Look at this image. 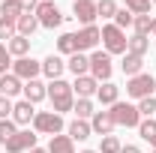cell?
<instances>
[{
    "mask_svg": "<svg viewBox=\"0 0 156 153\" xmlns=\"http://www.w3.org/2000/svg\"><path fill=\"white\" fill-rule=\"evenodd\" d=\"M48 99H51V105H54L57 114L72 111V105H75V99H72V84H66L63 78H54V81L48 84Z\"/></svg>",
    "mask_w": 156,
    "mask_h": 153,
    "instance_id": "cell-1",
    "label": "cell"
},
{
    "mask_svg": "<svg viewBox=\"0 0 156 153\" xmlns=\"http://www.w3.org/2000/svg\"><path fill=\"white\" fill-rule=\"evenodd\" d=\"M126 33L117 27V24H105L102 27V45H105V51L108 54H126Z\"/></svg>",
    "mask_w": 156,
    "mask_h": 153,
    "instance_id": "cell-2",
    "label": "cell"
},
{
    "mask_svg": "<svg viewBox=\"0 0 156 153\" xmlns=\"http://www.w3.org/2000/svg\"><path fill=\"white\" fill-rule=\"evenodd\" d=\"M156 90V78L150 72H141V75H132L126 81V93L132 96V99H144V96H153Z\"/></svg>",
    "mask_w": 156,
    "mask_h": 153,
    "instance_id": "cell-3",
    "label": "cell"
},
{
    "mask_svg": "<svg viewBox=\"0 0 156 153\" xmlns=\"http://www.w3.org/2000/svg\"><path fill=\"white\" fill-rule=\"evenodd\" d=\"M33 129H36L39 135H57L60 129H63V117H60L57 111H36Z\"/></svg>",
    "mask_w": 156,
    "mask_h": 153,
    "instance_id": "cell-4",
    "label": "cell"
},
{
    "mask_svg": "<svg viewBox=\"0 0 156 153\" xmlns=\"http://www.w3.org/2000/svg\"><path fill=\"white\" fill-rule=\"evenodd\" d=\"M111 117H114V123H117V126H138V123H141L138 105L120 102V99H117L114 105H111Z\"/></svg>",
    "mask_w": 156,
    "mask_h": 153,
    "instance_id": "cell-5",
    "label": "cell"
},
{
    "mask_svg": "<svg viewBox=\"0 0 156 153\" xmlns=\"http://www.w3.org/2000/svg\"><path fill=\"white\" fill-rule=\"evenodd\" d=\"M111 69H114V66H111V54H108V51H93V54H90V75L96 78L99 84L111 78Z\"/></svg>",
    "mask_w": 156,
    "mask_h": 153,
    "instance_id": "cell-6",
    "label": "cell"
},
{
    "mask_svg": "<svg viewBox=\"0 0 156 153\" xmlns=\"http://www.w3.org/2000/svg\"><path fill=\"white\" fill-rule=\"evenodd\" d=\"M36 18H39V27H48V30H54L63 24V15H60V9L51 3V0H42L36 9Z\"/></svg>",
    "mask_w": 156,
    "mask_h": 153,
    "instance_id": "cell-7",
    "label": "cell"
},
{
    "mask_svg": "<svg viewBox=\"0 0 156 153\" xmlns=\"http://www.w3.org/2000/svg\"><path fill=\"white\" fill-rule=\"evenodd\" d=\"M3 147H6V153H30L33 147H36V132H30V129L15 132Z\"/></svg>",
    "mask_w": 156,
    "mask_h": 153,
    "instance_id": "cell-8",
    "label": "cell"
},
{
    "mask_svg": "<svg viewBox=\"0 0 156 153\" xmlns=\"http://www.w3.org/2000/svg\"><path fill=\"white\" fill-rule=\"evenodd\" d=\"M39 72H42V63H36L33 57H18L15 63H12V75L24 78V81H33Z\"/></svg>",
    "mask_w": 156,
    "mask_h": 153,
    "instance_id": "cell-9",
    "label": "cell"
},
{
    "mask_svg": "<svg viewBox=\"0 0 156 153\" xmlns=\"http://www.w3.org/2000/svg\"><path fill=\"white\" fill-rule=\"evenodd\" d=\"M75 42H78V51H90V48H96L102 42V30L96 24H90V27H84V30L75 33Z\"/></svg>",
    "mask_w": 156,
    "mask_h": 153,
    "instance_id": "cell-10",
    "label": "cell"
},
{
    "mask_svg": "<svg viewBox=\"0 0 156 153\" xmlns=\"http://www.w3.org/2000/svg\"><path fill=\"white\" fill-rule=\"evenodd\" d=\"M72 12H75V18L81 21L84 27H90L93 18H99V15H96V3H93V0H75V3H72Z\"/></svg>",
    "mask_w": 156,
    "mask_h": 153,
    "instance_id": "cell-11",
    "label": "cell"
},
{
    "mask_svg": "<svg viewBox=\"0 0 156 153\" xmlns=\"http://www.w3.org/2000/svg\"><path fill=\"white\" fill-rule=\"evenodd\" d=\"M114 117H111V111H96V114L90 117V129L96 135H111L114 132Z\"/></svg>",
    "mask_w": 156,
    "mask_h": 153,
    "instance_id": "cell-12",
    "label": "cell"
},
{
    "mask_svg": "<svg viewBox=\"0 0 156 153\" xmlns=\"http://www.w3.org/2000/svg\"><path fill=\"white\" fill-rule=\"evenodd\" d=\"M72 90L78 93V99H90V96H96L99 81H96L93 75H78V78H75V84H72Z\"/></svg>",
    "mask_w": 156,
    "mask_h": 153,
    "instance_id": "cell-13",
    "label": "cell"
},
{
    "mask_svg": "<svg viewBox=\"0 0 156 153\" xmlns=\"http://www.w3.org/2000/svg\"><path fill=\"white\" fill-rule=\"evenodd\" d=\"M45 96H48V87H45V84H42L39 78H33V81H27V84H24V99H27L30 105L42 102Z\"/></svg>",
    "mask_w": 156,
    "mask_h": 153,
    "instance_id": "cell-14",
    "label": "cell"
},
{
    "mask_svg": "<svg viewBox=\"0 0 156 153\" xmlns=\"http://www.w3.org/2000/svg\"><path fill=\"white\" fill-rule=\"evenodd\" d=\"M66 66H69V72H72L75 78H78V75H90V57H87L84 51H75V54L69 57Z\"/></svg>",
    "mask_w": 156,
    "mask_h": 153,
    "instance_id": "cell-15",
    "label": "cell"
},
{
    "mask_svg": "<svg viewBox=\"0 0 156 153\" xmlns=\"http://www.w3.org/2000/svg\"><path fill=\"white\" fill-rule=\"evenodd\" d=\"M24 90V84H21V78H15L12 72H6V75H0V96H12L15 93H21Z\"/></svg>",
    "mask_w": 156,
    "mask_h": 153,
    "instance_id": "cell-16",
    "label": "cell"
},
{
    "mask_svg": "<svg viewBox=\"0 0 156 153\" xmlns=\"http://www.w3.org/2000/svg\"><path fill=\"white\" fill-rule=\"evenodd\" d=\"M39 27V18H36V12H24L18 21H15V30H18V36H33V30Z\"/></svg>",
    "mask_w": 156,
    "mask_h": 153,
    "instance_id": "cell-17",
    "label": "cell"
},
{
    "mask_svg": "<svg viewBox=\"0 0 156 153\" xmlns=\"http://www.w3.org/2000/svg\"><path fill=\"white\" fill-rule=\"evenodd\" d=\"M96 99L102 102V105H114L117 99H120V87L117 84H111V81H102L96 90Z\"/></svg>",
    "mask_w": 156,
    "mask_h": 153,
    "instance_id": "cell-18",
    "label": "cell"
},
{
    "mask_svg": "<svg viewBox=\"0 0 156 153\" xmlns=\"http://www.w3.org/2000/svg\"><path fill=\"white\" fill-rule=\"evenodd\" d=\"M63 69H66V63H63L57 54H48V57L42 60V72L51 78V81H54V78H60V72H63Z\"/></svg>",
    "mask_w": 156,
    "mask_h": 153,
    "instance_id": "cell-19",
    "label": "cell"
},
{
    "mask_svg": "<svg viewBox=\"0 0 156 153\" xmlns=\"http://www.w3.org/2000/svg\"><path fill=\"white\" fill-rule=\"evenodd\" d=\"M48 153H75V144H72L69 135H51Z\"/></svg>",
    "mask_w": 156,
    "mask_h": 153,
    "instance_id": "cell-20",
    "label": "cell"
},
{
    "mask_svg": "<svg viewBox=\"0 0 156 153\" xmlns=\"http://www.w3.org/2000/svg\"><path fill=\"white\" fill-rule=\"evenodd\" d=\"M21 15H24V9H21L18 0H3V3H0V18H6V21H18Z\"/></svg>",
    "mask_w": 156,
    "mask_h": 153,
    "instance_id": "cell-21",
    "label": "cell"
},
{
    "mask_svg": "<svg viewBox=\"0 0 156 153\" xmlns=\"http://www.w3.org/2000/svg\"><path fill=\"white\" fill-rule=\"evenodd\" d=\"M6 48H9V54H15V57H27V51H30V39L15 33V36L6 42Z\"/></svg>",
    "mask_w": 156,
    "mask_h": 153,
    "instance_id": "cell-22",
    "label": "cell"
},
{
    "mask_svg": "<svg viewBox=\"0 0 156 153\" xmlns=\"http://www.w3.org/2000/svg\"><path fill=\"white\" fill-rule=\"evenodd\" d=\"M120 69L126 72V75H141V69H144V57H135V54H123V63H120Z\"/></svg>",
    "mask_w": 156,
    "mask_h": 153,
    "instance_id": "cell-23",
    "label": "cell"
},
{
    "mask_svg": "<svg viewBox=\"0 0 156 153\" xmlns=\"http://www.w3.org/2000/svg\"><path fill=\"white\" fill-rule=\"evenodd\" d=\"M33 117H36V111H33V105H30L27 99H24V102H18V105L12 108V120H15V123H30Z\"/></svg>",
    "mask_w": 156,
    "mask_h": 153,
    "instance_id": "cell-24",
    "label": "cell"
},
{
    "mask_svg": "<svg viewBox=\"0 0 156 153\" xmlns=\"http://www.w3.org/2000/svg\"><path fill=\"white\" fill-rule=\"evenodd\" d=\"M90 132H93V129H90V123H87V120H72V123H69V138H72V141H84V138H90Z\"/></svg>",
    "mask_w": 156,
    "mask_h": 153,
    "instance_id": "cell-25",
    "label": "cell"
},
{
    "mask_svg": "<svg viewBox=\"0 0 156 153\" xmlns=\"http://www.w3.org/2000/svg\"><path fill=\"white\" fill-rule=\"evenodd\" d=\"M147 48H150L147 36H138V33L126 42V54H135V57H144V54H147Z\"/></svg>",
    "mask_w": 156,
    "mask_h": 153,
    "instance_id": "cell-26",
    "label": "cell"
},
{
    "mask_svg": "<svg viewBox=\"0 0 156 153\" xmlns=\"http://www.w3.org/2000/svg\"><path fill=\"white\" fill-rule=\"evenodd\" d=\"M57 51H60V54H69V57H72V54H75V51H78L75 33H63V36L57 39Z\"/></svg>",
    "mask_w": 156,
    "mask_h": 153,
    "instance_id": "cell-27",
    "label": "cell"
},
{
    "mask_svg": "<svg viewBox=\"0 0 156 153\" xmlns=\"http://www.w3.org/2000/svg\"><path fill=\"white\" fill-rule=\"evenodd\" d=\"M138 132H141L144 141H150V147H153V141H156V120H153V117L141 120V123H138Z\"/></svg>",
    "mask_w": 156,
    "mask_h": 153,
    "instance_id": "cell-28",
    "label": "cell"
},
{
    "mask_svg": "<svg viewBox=\"0 0 156 153\" xmlns=\"http://www.w3.org/2000/svg\"><path fill=\"white\" fill-rule=\"evenodd\" d=\"M72 108H75L78 120H87V117H93V114H96V111H93V102H90V99H78Z\"/></svg>",
    "mask_w": 156,
    "mask_h": 153,
    "instance_id": "cell-29",
    "label": "cell"
},
{
    "mask_svg": "<svg viewBox=\"0 0 156 153\" xmlns=\"http://www.w3.org/2000/svg\"><path fill=\"white\" fill-rule=\"evenodd\" d=\"M132 27H135L138 36H147V33H150V27H153V18H150V15H135Z\"/></svg>",
    "mask_w": 156,
    "mask_h": 153,
    "instance_id": "cell-30",
    "label": "cell"
},
{
    "mask_svg": "<svg viewBox=\"0 0 156 153\" xmlns=\"http://www.w3.org/2000/svg\"><path fill=\"white\" fill-rule=\"evenodd\" d=\"M120 147H123V144H120L117 135H105L102 144H99V153H120Z\"/></svg>",
    "mask_w": 156,
    "mask_h": 153,
    "instance_id": "cell-31",
    "label": "cell"
},
{
    "mask_svg": "<svg viewBox=\"0 0 156 153\" xmlns=\"http://www.w3.org/2000/svg\"><path fill=\"white\" fill-rule=\"evenodd\" d=\"M96 15H102V18H114V15H117V3H114V0H99V3H96Z\"/></svg>",
    "mask_w": 156,
    "mask_h": 153,
    "instance_id": "cell-32",
    "label": "cell"
},
{
    "mask_svg": "<svg viewBox=\"0 0 156 153\" xmlns=\"http://www.w3.org/2000/svg\"><path fill=\"white\" fill-rule=\"evenodd\" d=\"M138 114H141V117H153L156 114V99H153V96L138 99Z\"/></svg>",
    "mask_w": 156,
    "mask_h": 153,
    "instance_id": "cell-33",
    "label": "cell"
},
{
    "mask_svg": "<svg viewBox=\"0 0 156 153\" xmlns=\"http://www.w3.org/2000/svg\"><path fill=\"white\" fill-rule=\"evenodd\" d=\"M126 9L132 15H147L150 12V0H126Z\"/></svg>",
    "mask_w": 156,
    "mask_h": 153,
    "instance_id": "cell-34",
    "label": "cell"
},
{
    "mask_svg": "<svg viewBox=\"0 0 156 153\" xmlns=\"http://www.w3.org/2000/svg\"><path fill=\"white\" fill-rule=\"evenodd\" d=\"M18 30H15V21H6V18H0V42H9V39L15 36Z\"/></svg>",
    "mask_w": 156,
    "mask_h": 153,
    "instance_id": "cell-35",
    "label": "cell"
},
{
    "mask_svg": "<svg viewBox=\"0 0 156 153\" xmlns=\"http://www.w3.org/2000/svg\"><path fill=\"white\" fill-rule=\"evenodd\" d=\"M15 135V120H0V144H6Z\"/></svg>",
    "mask_w": 156,
    "mask_h": 153,
    "instance_id": "cell-36",
    "label": "cell"
},
{
    "mask_svg": "<svg viewBox=\"0 0 156 153\" xmlns=\"http://www.w3.org/2000/svg\"><path fill=\"white\" fill-rule=\"evenodd\" d=\"M132 21H135V15H132L129 9H117V15H114V24L120 27V30H123V27H129Z\"/></svg>",
    "mask_w": 156,
    "mask_h": 153,
    "instance_id": "cell-37",
    "label": "cell"
},
{
    "mask_svg": "<svg viewBox=\"0 0 156 153\" xmlns=\"http://www.w3.org/2000/svg\"><path fill=\"white\" fill-rule=\"evenodd\" d=\"M12 66V54H9V48H6V42H0V72L6 75V69Z\"/></svg>",
    "mask_w": 156,
    "mask_h": 153,
    "instance_id": "cell-38",
    "label": "cell"
},
{
    "mask_svg": "<svg viewBox=\"0 0 156 153\" xmlns=\"http://www.w3.org/2000/svg\"><path fill=\"white\" fill-rule=\"evenodd\" d=\"M12 99L9 96H0V120H9V114H12Z\"/></svg>",
    "mask_w": 156,
    "mask_h": 153,
    "instance_id": "cell-39",
    "label": "cell"
},
{
    "mask_svg": "<svg viewBox=\"0 0 156 153\" xmlns=\"http://www.w3.org/2000/svg\"><path fill=\"white\" fill-rule=\"evenodd\" d=\"M18 3H21V9H24V12H36L42 0H18Z\"/></svg>",
    "mask_w": 156,
    "mask_h": 153,
    "instance_id": "cell-40",
    "label": "cell"
},
{
    "mask_svg": "<svg viewBox=\"0 0 156 153\" xmlns=\"http://www.w3.org/2000/svg\"><path fill=\"white\" fill-rule=\"evenodd\" d=\"M120 153H141V147H135V144H123Z\"/></svg>",
    "mask_w": 156,
    "mask_h": 153,
    "instance_id": "cell-41",
    "label": "cell"
},
{
    "mask_svg": "<svg viewBox=\"0 0 156 153\" xmlns=\"http://www.w3.org/2000/svg\"><path fill=\"white\" fill-rule=\"evenodd\" d=\"M30 153H48V150H42V147H33V150H30Z\"/></svg>",
    "mask_w": 156,
    "mask_h": 153,
    "instance_id": "cell-42",
    "label": "cell"
},
{
    "mask_svg": "<svg viewBox=\"0 0 156 153\" xmlns=\"http://www.w3.org/2000/svg\"><path fill=\"white\" fill-rule=\"evenodd\" d=\"M150 33H153V36H156V18H153V27H150Z\"/></svg>",
    "mask_w": 156,
    "mask_h": 153,
    "instance_id": "cell-43",
    "label": "cell"
},
{
    "mask_svg": "<svg viewBox=\"0 0 156 153\" xmlns=\"http://www.w3.org/2000/svg\"><path fill=\"white\" fill-rule=\"evenodd\" d=\"M84 153H96V150H84Z\"/></svg>",
    "mask_w": 156,
    "mask_h": 153,
    "instance_id": "cell-44",
    "label": "cell"
},
{
    "mask_svg": "<svg viewBox=\"0 0 156 153\" xmlns=\"http://www.w3.org/2000/svg\"><path fill=\"white\" fill-rule=\"evenodd\" d=\"M150 3H156V0H150Z\"/></svg>",
    "mask_w": 156,
    "mask_h": 153,
    "instance_id": "cell-45",
    "label": "cell"
},
{
    "mask_svg": "<svg viewBox=\"0 0 156 153\" xmlns=\"http://www.w3.org/2000/svg\"><path fill=\"white\" fill-rule=\"evenodd\" d=\"M153 147H156V141H153Z\"/></svg>",
    "mask_w": 156,
    "mask_h": 153,
    "instance_id": "cell-46",
    "label": "cell"
},
{
    "mask_svg": "<svg viewBox=\"0 0 156 153\" xmlns=\"http://www.w3.org/2000/svg\"><path fill=\"white\" fill-rule=\"evenodd\" d=\"M153 153H156V147H153Z\"/></svg>",
    "mask_w": 156,
    "mask_h": 153,
    "instance_id": "cell-47",
    "label": "cell"
}]
</instances>
